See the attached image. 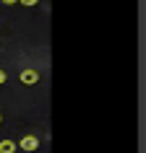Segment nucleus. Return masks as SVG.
I'll use <instances>...</instances> for the list:
<instances>
[{
	"label": "nucleus",
	"instance_id": "obj_4",
	"mask_svg": "<svg viewBox=\"0 0 146 153\" xmlns=\"http://www.w3.org/2000/svg\"><path fill=\"white\" fill-rule=\"evenodd\" d=\"M18 3H24V5H37L39 0H18Z\"/></svg>",
	"mask_w": 146,
	"mask_h": 153
},
{
	"label": "nucleus",
	"instance_id": "obj_7",
	"mask_svg": "<svg viewBox=\"0 0 146 153\" xmlns=\"http://www.w3.org/2000/svg\"><path fill=\"white\" fill-rule=\"evenodd\" d=\"M0 122H3V117H0Z\"/></svg>",
	"mask_w": 146,
	"mask_h": 153
},
{
	"label": "nucleus",
	"instance_id": "obj_3",
	"mask_svg": "<svg viewBox=\"0 0 146 153\" xmlns=\"http://www.w3.org/2000/svg\"><path fill=\"white\" fill-rule=\"evenodd\" d=\"M18 151V143L13 140H0V153H16Z\"/></svg>",
	"mask_w": 146,
	"mask_h": 153
},
{
	"label": "nucleus",
	"instance_id": "obj_6",
	"mask_svg": "<svg viewBox=\"0 0 146 153\" xmlns=\"http://www.w3.org/2000/svg\"><path fill=\"white\" fill-rule=\"evenodd\" d=\"M3 3H5V5H13V3H18V0H3Z\"/></svg>",
	"mask_w": 146,
	"mask_h": 153
},
{
	"label": "nucleus",
	"instance_id": "obj_2",
	"mask_svg": "<svg viewBox=\"0 0 146 153\" xmlns=\"http://www.w3.org/2000/svg\"><path fill=\"white\" fill-rule=\"evenodd\" d=\"M21 83H24V86H34V83H39V73L32 70V68H26V70L21 73Z\"/></svg>",
	"mask_w": 146,
	"mask_h": 153
},
{
	"label": "nucleus",
	"instance_id": "obj_5",
	"mask_svg": "<svg viewBox=\"0 0 146 153\" xmlns=\"http://www.w3.org/2000/svg\"><path fill=\"white\" fill-rule=\"evenodd\" d=\"M5 83V70H0V86Z\"/></svg>",
	"mask_w": 146,
	"mask_h": 153
},
{
	"label": "nucleus",
	"instance_id": "obj_1",
	"mask_svg": "<svg viewBox=\"0 0 146 153\" xmlns=\"http://www.w3.org/2000/svg\"><path fill=\"white\" fill-rule=\"evenodd\" d=\"M18 148H24V151H37L39 148V137L37 135H26V137H21V143H18Z\"/></svg>",
	"mask_w": 146,
	"mask_h": 153
}]
</instances>
